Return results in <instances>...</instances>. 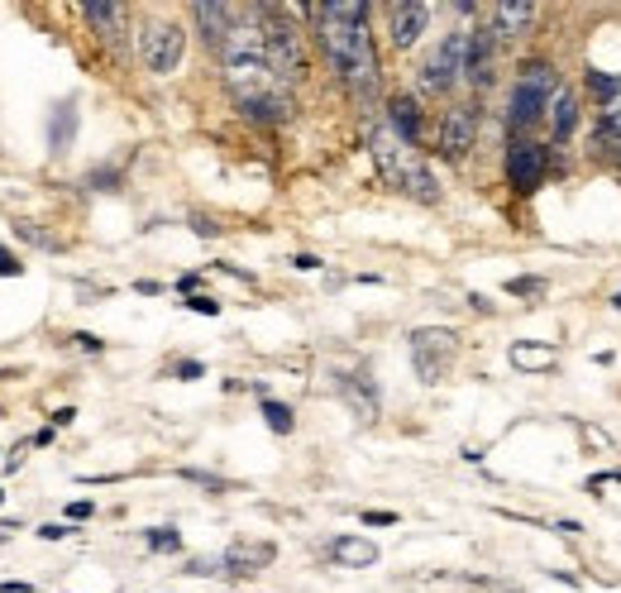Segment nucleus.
<instances>
[{"label": "nucleus", "mask_w": 621, "mask_h": 593, "mask_svg": "<svg viewBox=\"0 0 621 593\" xmlns=\"http://www.w3.org/2000/svg\"><path fill=\"white\" fill-rule=\"evenodd\" d=\"M220 63H225V87L235 96V106L249 115V120H263V125H278L287 120V87L282 77L268 63V44H263V24H258V10H244L239 24L230 29V39L220 44Z\"/></svg>", "instance_id": "1"}, {"label": "nucleus", "mask_w": 621, "mask_h": 593, "mask_svg": "<svg viewBox=\"0 0 621 593\" xmlns=\"http://www.w3.org/2000/svg\"><path fill=\"white\" fill-rule=\"evenodd\" d=\"M311 15L321 24L325 58L335 63L340 82L359 106H368L378 96V53L368 39V5L364 0H325V5H311Z\"/></svg>", "instance_id": "2"}, {"label": "nucleus", "mask_w": 621, "mask_h": 593, "mask_svg": "<svg viewBox=\"0 0 621 593\" xmlns=\"http://www.w3.org/2000/svg\"><path fill=\"white\" fill-rule=\"evenodd\" d=\"M368 154H373L378 177H383L387 187H397V192H407V197H416V201H440V187H435L430 168L421 163V154H416L411 144H402L387 125H378V130L368 134Z\"/></svg>", "instance_id": "3"}, {"label": "nucleus", "mask_w": 621, "mask_h": 593, "mask_svg": "<svg viewBox=\"0 0 621 593\" xmlns=\"http://www.w3.org/2000/svg\"><path fill=\"white\" fill-rule=\"evenodd\" d=\"M258 24H263V44H268V63L282 82H297L306 77V44H301V29L292 24V10L282 5H254Z\"/></svg>", "instance_id": "4"}, {"label": "nucleus", "mask_w": 621, "mask_h": 593, "mask_svg": "<svg viewBox=\"0 0 621 593\" xmlns=\"http://www.w3.org/2000/svg\"><path fill=\"white\" fill-rule=\"evenodd\" d=\"M555 91H559V77H555V67L545 63V58H536V63L521 67L516 91H512V130H531L540 115H550Z\"/></svg>", "instance_id": "5"}, {"label": "nucleus", "mask_w": 621, "mask_h": 593, "mask_svg": "<svg viewBox=\"0 0 621 593\" xmlns=\"http://www.w3.org/2000/svg\"><path fill=\"white\" fill-rule=\"evenodd\" d=\"M454 354H459V335L454 330H445V326L411 330V364H416L421 383H440V378L450 374Z\"/></svg>", "instance_id": "6"}, {"label": "nucleus", "mask_w": 621, "mask_h": 593, "mask_svg": "<svg viewBox=\"0 0 621 593\" xmlns=\"http://www.w3.org/2000/svg\"><path fill=\"white\" fill-rule=\"evenodd\" d=\"M464 58H469V29L450 34V39H445V44L426 58V67H421V91H430V96H445V91L464 77Z\"/></svg>", "instance_id": "7"}, {"label": "nucleus", "mask_w": 621, "mask_h": 593, "mask_svg": "<svg viewBox=\"0 0 621 593\" xmlns=\"http://www.w3.org/2000/svg\"><path fill=\"white\" fill-rule=\"evenodd\" d=\"M182 53H187V34L177 29V24H149L144 34H139V58L149 72H172V67L182 63Z\"/></svg>", "instance_id": "8"}, {"label": "nucleus", "mask_w": 621, "mask_h": 593, "mask_svg": "<svg viewBox=\"0 0 621 593\" xmlns=\"http://www.w3.org/2000/svg\"><path fill=\"white\" fill-rule=\"evenodd\" d=\"M550 173V149L545 144H531V139H516L507 149V182L516 192H536Z\"/></svg>", "instance_id": "9"}, {"label": "nucleus", "mask_w": 621, "mask_h": 593, "mask_svg": "<svg viewBox=\"0 0 621 593\" xmlns=\"http://www.w3.org/2000/svg\"><path fill=\"white\" fill-rule=\"evenodd\" d=\"M473 139H478V110L473 106L445 110V120H440V154L450 163H459L473 149Z\"/></svg>", "instance_id": "10"}, {"label": "nucleus", "mask_w": 621, "mask_h": 593, "mask_svg": "<svg viewBox=\"0 0 621 593\" xmlns=\"http://www.w3.org/2000/svg\"><path fill=\"white\" fill-rule=\"evenodd\" d=\"M430 24V5L426 0H397L392 10H387V34H392V44L397 48H411L421 34H426Z\"/></svg>", "instance_id": "11"}, {"label": "nucleus", "mask_w": 621, "mask_h": 593, "mask_svg": "<svg viewBox=\"0 0 621 593\" xmlns=\"http://www.w3.org/2000/svg\"><path fill=\"white\" fill-rule=\"evenodd\" d=\"M192 15H196V24H201V34H206V44L220 48L225 39H230V29L239 24L244 10H235V5H215V0H196Z\"/></svg>", "instance_id": "12"}, {"label": "nucleus", "mask_w": 621, "mask_h": 593, "mask_svg": "<svg viewBox=\"0 0 621 593\" xmlns=\"http://www.w3.org/2000/svg\"><path fill=\"white\" fill-rule=\"evenodd\" d=\"M273 555H278V550L268 546V541H235V546L225 550V574L249 579V574L268 570V565H273Z\"/></svg>", "instance_id": "13"}, {"label": "nucleus", "mask_w": 621, "mask_h": 593, "mask_svg": "<svg viewBox=\"0 0 621 593\" xmlns=\"http://www.w3.org/2000/svg\"><path fill=\"white\" fill-rule=\"evenodd\" d=\"M507 359H512V369H521V374H550L559 364V350L550 340H516L512 350H507Z\"/></svg>", "instance_id": "14"}, {"label": "nucleus", "mask_w": 621, "mask_h": 593, "mask_svg": "<svg viewBox=\"0 0 621 593\" xmlns=\"http://www.w3.org/2000/svg\"><path fill=\"white\" fill-rule=\"evenodd\" d=\"M598 139H602L607 158L617 163V173H621V77H617V91L598 106Z\"/></svg>", "instance_id": "15"}, {"label": "nucleus", "mask_w": 621, "mask_h": 593, "mask_svg": "<svg viewBox=\"0 0 621 593\" xmlns=\"http://www.w3.org/2000/svg\"><path fill=\"white\" fill-rule=\"evenodd\" d=\"M531 20H536V5H531V0H502V5H493L497 39H521V34L531 29Z\"/></svg>", "instance_id": "16"}, {"label": "nucleus", "mask_w": 621, "mask_h": 593, "mask_svg": "<svg viewBox=\"0 0 621 593\" xmlns=\"http://www.w3.org/2000/svg\"><path fill=\"white\" fill-rule=\"evenodd\" d=\"M493 34V29H488ZM483 29H469V58H464V77H469L473 87H488V77H493V39H488Z\"/></svg>", "instance_id": "17"}, {"label": "nucleus", "mask_w": 621, "mask_h": 593, "mask_svg": "<svg viewBox=\"0 0 621 593\" xmlns=\"http://www.w3.org/2000/svg\"><path fill=\"white\" fill-rule=\"evenodd\" d=\"M330 555H335V565H344V570H368V565H378V546H373L368 536H335V541H330Z\"/></svg>", "instance_id": "18"}, {"label": "nucleus", "mask_w": 621, "mask_h": 593, "mask_svg": "<svg viewBox=\"0 0 621 593\" xmlns=\"http://www.w3.org/2000/svg\"><path fill=\"white\" fill-rule=\"evenodd\" d=\"M387 130L397 134L402 144H416V134H421V110H416V101L397 96V101L387 106Z\"/></svg>", "instance_id": "19"}, {"label": "nucleus", "mask_w": 621, "mask_h": 593, "mask_svg": "<svg viewBox=\"0 0 621 593\" xmlns=\"http://www.w3.org/2000/svg\"><path fill=\"white\" fill-rule=\"evenodd\" d=\"M86 20L106 44H120V34H125V10L120 5H86Z\"/></svg>", "instance_id": "20"}, {"label": "nucleus", "mask_w": 621, "mask_h": 593, "mask_svg": "<svg viewBox=\"0 0 621 593\" xmlns=\"http://www.w3.org/2000/svg\"><path fill=\"white\" fill-rule=\"evenodd\" d=\"M574 125H579V106H574V96H569V91L559 87L555 101H550V130H555V139H569Z\"/></svg>", "instance_id": "21"}, {"label": "nucleus", "mask_w": 621, "mask_h": 593, "mask_svg": "<svg viewBox=\"0 0 621 593\" xmlns=\"http://www.w3.org/2000/svg\"><path fill=\"white\" fill-rule=\"evenodd\" d=\"M344 402H349V407H354L364 421L378 417V393H373V383H368V378H359V383H354V378H344Z\"/></svg>", "instance_id": "22"}, {"label": "nucleus", "mask_w": 621, "mask_h": 593, "mask_svg": "<svg viewBox=\"0 0 621 593\" xmlns=\"http://www.w3.org/2000/svg\"><path fill=\"white\" fill-rule=\"evenodd\" d=\"M72 134H77V110H72V101H63V106L53 110V125H48V139H53V149L63 154L67 144H72Z\"/></svg>", "instance_id": "23"}, {"label": "nucleus", "mask_w": 621, "mask_h": 593, "mask_svg": "<svg viewBox=\"0 0 621 593\" xmlns=\"http://www.w3.org/2000/svg\"><path fill=\"white\" fill-rule=\"evenodd\" d=\"M263 421H268V431H278V436H287V431L297 426L292 407H287V402H273V397H263Z\"/></svg>", "instance_id": "24"}, {"label": "nucleus", "mask_w": 621, "mask_h": 593, "mask_svg": "<svg viewBox=\"0 0 621 593\" xmlns=\"http://www.w3.org/2000/svg\"><path fill=\"white\" fill-rule=\"evenodd\" d=\"M617 77L621 72H602V67H588V91H593V101H607V96H612V91H617Z\"/></svg>", "instance_id": "25"}, {"label": "nucleus", "mask_w": 621, "mask_h": 593, "mask_svg": "<svg viewBox=\"0 0 621 593\" xmlns=\"http://www.w3.org/2000/svg\"><path fill=\"white\" fill-rule=\"evenodd\" d=\"M149 550H182V536L172 527H153L149 531Z\"/></svg>", "instance_id": "26"}, {"label": "nucleus", "mask_w": 621, "mask_h": 593, "mask_svg": "<svg viewBox=\"0 0 621 593\" xmlns=\"http://www.w3.org/2000/svg\"><path fill=\"white\" fill-rule=\"evenodd\" d=\"M507 292H512V297H540V292H545V278H507Z\"/></svg>", "instance_id": "27"}, {"label": "nucleus", "mask_w": 621, "mask_h": 593, "mask_svg": "<svg viewBox=\"0 0 621 593\" xmlns=\"http://www.w3.org/2000/svg\"><path fill=\"white\" fill-rule=\"evenodd\" d=\"M15 230H20L29 244H39V249H58V240H53V235H43L39 225H29V220H15Z\"/></svg>", "instance_id": "28"}, {"label": "nucleus", "mask_w": 621, "mask_h": 593, "mask_svg": "<svg viewBox=\"0 0 621 593\" xmlns=\"http://www.w3.org/2000/svg\"><path fill=\"white\" fill-rule=\"evenodd\" d=\"M187 311H196V316H220V302H215V297H201V292H192V297H187Z\"/></svg>", "instance_id": "29"}, {"label": "nucleus", "mask_w": 621, "mask_h": 593, "mask_svg": "<svg viewBox=\"0 0 621 593\" xmlns=\"http://www.w3.org/2000/svg\"><path fill=\"white\" fill-rule=\"evenodd\" d=\"M20 273H24L20 259H15L10 249H0V278H20Z\"/></svg>", "instance_id": "30"}, {"label": "nucleus", "mask_w": 621, "mask_h": 593, "mask_svg": "<svg viewBox=\"0 0 621 593\" xmlns=\"http://www.w3.org/2000/svg\"><path fill=\"white\" fill-rule=\"evenodd\" d=\"M72 340H77V350H86V354H101V350H106V340H96V335H86V330H82V335H72Z\"/></svg>", "instance_id": "31"}, {"label": "nucleus", "mask_w": 621, "mask_h": 593, "mask_svg": "<svg viewBox=\"0 0 621 593\" xmlns=\"http://www.w3.org/2000/svg\"><path fill=\"white\" fill-rule=\"evenodd\" d=\"M43 541H63V536H72V527H63V522H48V527H39Z\"/></svg>", "instance_id": "32"}, {"label": "nucleus", "mask_w": 621, "mask_h": 593, "mask_svg": "<svg viewBox=\"0 0 621 593\" xmlns=\"http://www.w3.org/2000/svg\"><path fill=\"white\" fill-rule=\"evenodd\" d=\"M579 436L588 440V445H598V450H612V440L602 436V431H593V426H579Z\"/></svg>", "instance_id": "33"}, {"label": "nucleus", "mask_w": 621, "mask_h": 593, "mask_svg": "<svg viewBox=\"0 0 621 593\" xmlns=\"http://www.w3.org/2000/svg\"><path fill=\"white\" fill-rule=\"evenodd\" d=\"M397 512H364V527H392Z\"/></svg>", "instance_id": "34"}, {"label": "nucleus", "mask_w": 621, "mask_h": 593, "mask_svg": "<svg viewBox=\"0 0 621 593\" xmlns=\"http://www.w3.org/2000/svg\"><path fill=\"white\" fill-rule=\"evenodd\" d=\"M201 374H206V369H201L196 359H182V364H177V378H201Z\"/></svg>", "instance_id": "35"}, {"label": "nucleus", "mask_w": 621, "mask_h": 593, "mask_svg": "<svg viewBox=\"0 0 621 593\" xmlns=\"http://www.w3.org/2000/svg\"><path fill=\"white\" fill-rule=\"evenodd\" d=\"M67 517H72V522H86V517H91V503H82V498L67 503Z\"/></svg>", "instance_id": "36"}, {"label": "nucleus", "mask_w": 621, "mask_h": 593, "mask_svg": "<svg viewBox=\"0 0 621 593\" xmlns=\"http://www.w3.org/2000/svg\"><path fill=\"white\" fill-rule=\"evenodd\" d=\"M0 593H34V584H24V579H0Z\"/></svg>", "instance_id": "37"}, {"label": "nucleus", "mask_w": 621, "mask_h": 593, "mask_svg": "<svg viewBox=\"0 0 621 593\" xmlns=\"http://www.w3.org/2000/svg\"><path fill=\"white\" fill-rule=\"evenodd\" d=\"M187 574H196V579H206V574H220L211 565V560H192V565H187Z\"/></svg>", "instance_id": "38"}, {"label": "nucleus", "mask_w": 621, "mask_h": 593, "mask_svg": "<svg viewBox=\"0 0 621 593\" xmlns=\"http://www.w3.org/2000/svg\"><path fill=\"white\" fill-rule=\"evenodd\" d=\"M292 264H297L301 273H316V268H321V259H316V254H297V259H292Z\"/></svg>", "instance_id": "39"}, {"label": "nucleus", "mask_w": 621, "mask_h": 593, "mask_svg": "<svg viewBox=\"0 0 621 593\" xmlns=\"http://www.w3.org/2000/svg\"><path fill=\"white\" fill-rule=\"evenodd\" d=\"M77 417V412H72V407H58V412H53V426H67V421Z\"/></svg>", "instance_id": "40"}, {"label": "nucleus", "mask_w": 621, "mask_h": 593, "mask_svg": "<svg viewBox=\"0 0 621 593\" xmlns=\"http://www.w3.org/2000/svg\"><path fill=\"white\" fill-rule=\"evenodd\" d=\"M612 307H617V311H621V292H617V302H612Z\"/></svg>", "instance_id": "41"}]
</instances>
